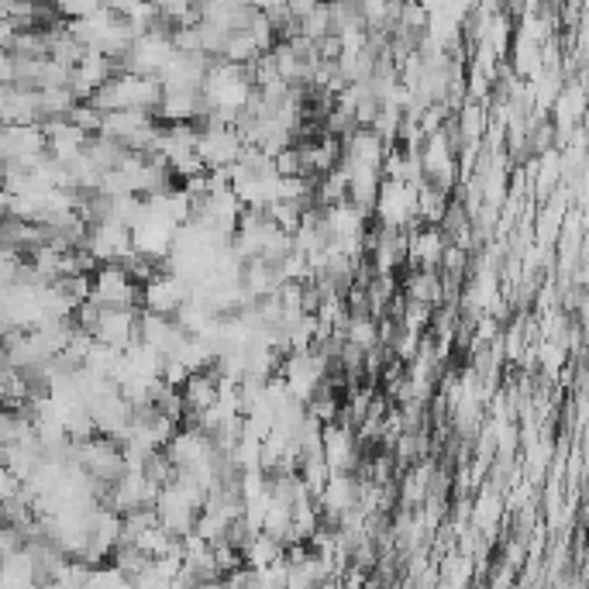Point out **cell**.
<instances>
[{
	"instance_id": "1",
	"label": "cell",
	"mask_w": 589,
	"mask_h": 589,
	"mask_svg": "<svg viewBox=\"0 0 589 589\" xmlns=\"http://www.w3.org/2000/svg\"><path fill=\"white\" fill-rule=\"evenodd\" d=\"M259 52L262 48L252 31H235V28H231V39H228V48H224V63L245 65V63H252Z\"/></svg>"
}]
</instances>
